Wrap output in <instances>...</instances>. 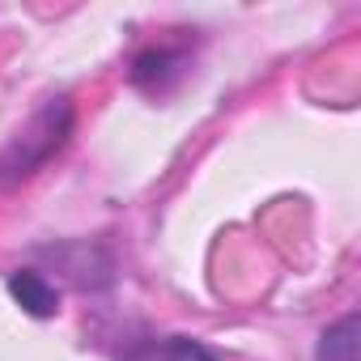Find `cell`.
Listing matches in <instances>:
<instances>
[{"label": "cell", "mask_w": 361, "mask_h": 361, "mask_svg": "<svg viewBox=\"0 0 361 361\" xmlns=\"http://www.w3.org/2000/svg\"><path fill=\"white\" fill-rule=\"evenodd\" d=\"M357 327H361V314L357 310H348L344 319H336L331 327H323V336L314 344V361H357L361 357Z\"/></svg>", "instance_id": "cell-6"}, {"label": "cell", "mask_w": 361, "mask_h": 361, "mask_svg": "<svg viewBox=\"0 0 361 361\" xmlns=\"http://www.w3.org/2000/svg\"><path fill=\"white\" fill-rule=\"evenodd\" d=\"M39 259L51 264V272H60L73 289L81 293H98V289H111L115 281V259L102 243H47L35 251Z\"/></svg>", "instance_id": "cell-2"}, {"label": "cell", "mask_w": 361, "mask_h": 361, "mask_svg": "<svg viewBox=\"0 0 361 361\" xmlns=\"http://www.w3.org/2000/svg\"><path fill=\"white\" fill-rule=\"evenodd\" d=\"M9 298L30 314V319H56L60 314V285L43 268H13L5 276Z\"/></svg>", "instance_id": "cell-5"}, {"label": "cell", "mask_w": 361, "mask_h": 361, "mask_svg": "<svg viewBox=\"0 0 361 361\" xmlns=\"http://www.w3.org/2000/svg\"><path fill=\"white\" fill-rule=\"evenodd\" d=\"M115 361H226V357L196 336H140L123 344Z\"/></svg>", "instance_id": "cell-4"}, {"label": "cell", "mask_w": 361, "mask_h": 361, "mask_svg": "<svg viewBox=\"0 0 361 361\" xmlns=\"http://www.w3.org/2000/svg\"><path fill=\"white\" fill-rule=\"evenodd\" d=\"M73 132V102L60 94V98H47L30 123L0 149V188H18L22 178H30L35 170H43L68 140Z\"/></svg>", "instance_id": "cell-1"}, {"label": "cell", "mask_w": 361, "mask_h": 361, "mask_svg": "<svg viewBox=\"0 0 361 361\" xmlns=\"http://www.w3.org/2000/svg\"><path fill=\"white\" fill-rule=\"evenodd\" d=\"M192 73V47L188 43H153L140 47L128 64V81L132 90L149 94V98H166L183 85V77Z\"/></svg>", "instance_id": "cell-3"}]
</instances>
